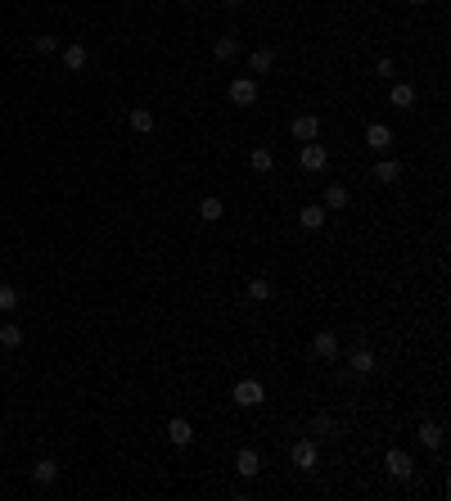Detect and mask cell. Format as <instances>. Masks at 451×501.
<instances>
[{
	"label": "cell",
	"instance_id": "6da1fadb",
	"mask_svg": "<svg viewBox=\"0 0 451 501\" xmlns=\"http://www.w3.org/2000/svg\"><path fill=\"white\" fill-rule=\"evenodd\" d=\"M298 163H303V172H316V177H321V172L330 167V149L316 144V140H307L303 149H298Z\"/></svg>",
	"mask_w": 451,
	"mask_h": 501
},
{
	"label": "cell",
	"instance_id": "7a4b0ae2",
	"mask_svg": "<svg viewBox=\"0 0 451 501\" xmlns=\"http://www.w3.org/2000/svg\"><path fill=\"white\" fill-rule=\"evenodd\" d=\"M230 398H235L239 407H262V402H266V389H262L257 380H239L235 389H230Z\"/></svg>",
	"mask_w": 451,
	"mask_h": 501
},
{
	"label": "cell",
	"instance_id": "3957f363",
	"mask_svg": "<svg viewBox=\"0 0 451 501\" xmlns=\"http://www.w3.org/2000/svg\"><path fill=\"white\" fill-rule=\"evenodd\" d=\"M230 104H239V109H253L257 104V82L253 77H235V82H230Z\"/></svg>",
	"mask_w": 451,
	"mask_h": 501
},
{
	"label": "cell",
	"instance_id": "277c9868",
	"mask_svg": "<svg viewBox=\"0 0 451 501\" xmlns=\"http://www.w3.org/2000/svg\"><path fill=\"white\" fill-rule=\"evenodd\" d=\"M383 470H388L392 479H411V474H415V461H411L402 447H388V456H383Z\"/></svg>",
	"mask_w": 451,
	"mask_h": 501
},
{
	"label": "cell",
	"instance_id": "5b68a950",
	"mask_svg": "<svg viewBox=\"0 0 451 501\" xmlns=\"http://www.w3.org/2000/svg\"><path fill=\"white\" fill-rule=\"evenodd\" d=\"M289 131H293V140H298V144H307V140L321 136V118H316V113H298V118L289 122Z\"/></svg>",
	"mask_w": 451,
	"mask_h": 501
},
{
	"label": "cell",
	"instance_id": "8992f818",
	"mask_svg": "<svg viewBox=\"0 0 451 501\" xmlns=\"http://www.w3.org/2000/svg\"><path fill=\"white\" fill-rule=\"evenodd\" d=\"M316 461H321L316 438H298V442H293V465H298V470H316Z\"/></svg>",
	"mask_w": 451,
	"mask_h": 501
},
{
	"label": "cell",
	"instance_id": "52a82bcc",
	"mask_svg": "<svg viewBox=\"0 0 451 501\" xmlns=\"http://www.w3.org/2000/svg\"><path fill=\"white\" fill-rule=\"evenodd\" d=\"M312 357L334 361V357H339V334H334V330H321V334L312 339Z\"/></svg>",
	"mask_w": 451,
	"mask_h": 501
},
{
	"label": "cell",
	"instance_id": "ba28073f",
	"mask_svg": "<svg viewBox=\"0 0 451 501\" xmlns=\"http://www.w3.org/2000/svg\"><path fill=\"white\" fill-rule=\"evenodd\" d=\"M167 438H171V447H190V442H194V425H190L185 416H171L167 420Z\"/></svg>",
	"mask_w": 451,
	"mask_h": 501
},
{
	"label": "cell",
	"instance_id": "9c48e42d",
	"mask_svg": "<svg viewBox=\"0 0 451 501\" xmlns=\"http://www.w3.org/2000/svg\"><path fill=\"white\" fill-rule=\"evenodd\" d=\"M257 470H262V456H257L253 447H239L235 451V474L239 479H257Z\"/></svg>",
	"mask_w": 451,
	"mask_h": 501
},
{
	"label": "cell",
	"instance_id": "30bf717a",
	"mask_svg": "<svg viewBox=\"0 0 451 501\" xmlns=\"http://www.w3.org/2000/svg\"><path fill=\"white\" fill-rule=\"evenodd\" d=\"M366 144H370L375 154H388V144H392V127H388V122H370V127H366Z\"/></svg>",
	"mask_w": 451,
	"mask_h": 501
},
{
	"label": "cell",
	"instance_id": "8fae6325",
	"mask_svg": "<svg viewBox=\"0 0 451 501\" xmlns=\"http://www.w3.org/2000/svg\"><path fill=\"white\" fill-rule=\"evenodd\" d=\"M325 217H330V208H325V204H307L303 213H298V226H303V230H321Z\"/></svg>",
	"mask_w": 451,
	"mask_h": 501
},
{
	"label": "cell",
	"instance_id": "7c38bea8",
	"mask_svg": "<svg viewBox=\"0 0 451 501\" xmlns=\"http://www.w3.org/2000/svg\"><path fill=\"white\" fill-rule=\"evenodd\" d=\"M443 433H447V429L438 425V420H425V425H420V442H425L429 451H443V442H447Z\"/></svg>",
	"mask_w": 451,
	"mask_h": 501
},
{
	"label": "cell",
	"instance_id": "4fadbf2b",
	"mask_svg": "<svg viewBox=\"0 0 451 501\" xmlns=\"http://www.w3.org/2000/svg\"><path fill=\"white\" fill-rule=\"evenodd\" d=\"M86 63H91V50H86V45H63V68L68 73H82Z\"/></svg>",
	"mask_w": 451,
	"mask_h": 501
},
{
	"label": "cell",
	"instance_id": "5bb4252c",
	"mask_svg": "<svg viewBox=\"0 0 451 501\" xmlns=\"http://www.w3.org/2000/svg\"><path fill=\"white\" fill-rule=\"evenodd\" d=\"M348 204H352L348 186H339V181H330V186H325V208H334V213H339V208H348Z\"/></svg>",
	"mask_w": 451,
	"mask_h": 501
},
{
	"label": "cell",
	"instance_id": "9a60e30c",
	"mask_svg": "<svg viewBox=\"0 0 451 501\" xmlns=\"http://www.w3.org/2000/svg\"><path fill=\"white\" fill-rule=\"evenodd\" d=\"M32 479L36 484H54V479H59V461H50V456L32 461Z\"/></svg>",
	"mask_w": 451,
	"mask_h": 501
},
{
	"label": "cell",
	"instance_id": "2e32d148",
	"mask_svg": "<svg viewBox=\"0 0 451 501\" xmlns=\"http://www.w3.org/2000/svg\"><path fill=\"white\" fill-rule=\"evenodd\" d=\"M271 68H275V50L271 45H262V50L248 54V73H271Z\"/></svg>",
	"mask_w": 451,
	"mask_h": 501
},
{
	"label": "cell",
	"instance_id": "e0dca14e",
	"mask_svg": "<svg viewBox=\"0 0 451 501\" xmlns=\"http://www.w3.org/2000/svg\"><path fill=\"white\" fill-rule=\"evenodd\" d=\"M199 217H204V221H222L226 217V204L217 195H204V199H199Z\"/></svg>",
	"mask_w": 451,
	"mask_h": 501
},
{
	"label": "cell",
	"instance_id": "ac0fdd59",
	"mask_svg": "<svg viewBox=\"0 0 451 501\" xmlns=\"http://www.w3.org/2000/svg\"><path fill=\"white\" fill-rule=\"evenodd\" d=\"M248 167H253L257 177H266V172L275 167V154H271V149H262V144H257V149L248 154Z\"/></svg>",
	"mask_w": 451,
	"mask_h": 501
},
{
	"label": "cell",
	"instance_id": "d6986e66",
	"mask_svg": "<svg viewBox=\"0 0 451 501\" xmlns=\"http://www.w3.org/2000/svg\"><path fill=\"white\" fill-rule=\"evenodd\" d=\"M213 54H217L222 63H226V59H235V54H239V41H235L230 32H226V36H217V41H213Z\"/></svg>",
	"mask_w": 451,
	"mask_h": 501
},
{
	"label": "cell",
	"instance_id": "ffe728a7",
	"mask_svg": "<svg viewBox=\"0 0 451 501\" xmlns=\"http://www.w3.org/2000/svg\"><path fill=\"white\" fill-rule=\"evenodd\" d=\"M127 122H131V131H140V136H149V131H153V113L149 109H131Z\"/></svg>",
	"mask_w": 451,
	"mask_h": 501
},
{
	"label": "cell",
	"instance_id": "44dd1931",
	"mask_svg": "<svg viewBox=\"0 0 451 501\" xmlns=\"http://www.w3.org/2000/svg\"><path fill=\"white\" fill-rule=\"evenodd\" d=\"M397 177H402V167H397L392 158H379V163H375V181H379V186H392Z\"/></svg>",
	"mask_w": 451,
	"mask_h": 501
},
{
	"label": "cell",
	"instance_id": "7402d4cb",
	"mask_svg": "<svg viewBox=\"0 0 451 501\" xmlns=\"http://www.w3.org/2000/svg\"><path fill=\"white\" fill-rule=\"evenodd\" d=\"M375 352H370V348H357V352H352V371H357V375H370V371H375Z\"/></svg>",
	"mask_w": 451,
	"mask_h": 501
},
{
	"label": "cell",
	"instance_id": "603a6c76",
	"mask_svg": "<svg viewBox=\"0 0 451 501\" xmlns=\"http://www.w3.org/2000/svg\"><path fill=\"white\" fill-rule=\"evenodd\" d=\"M388 100H392V109H411V104H415V91H411V86H392V91H388Z\"/></svg>",
	"mask_w": 451,
	"mask_h": 501
},
{
	"label": "cell",
	"instance_id": "cb8c5ba5",
	"mask_svg": "<svg viewBox=\"0 0 451 501\" xmlns=\"http://www.w3.org/2000/svg\"><path fill=\"white\" fill-rule=\"evenodd\" d=\"M271 294H275V289H271V281H266V276H257V281H248V298H253V303H266Z\"/></svg>",
	"mask_w": 451,
	"mask_h": 501
},
{
	"label": "cell",
	"instance_id": "d4e9b609",
	"mask_svg": "<svg viewBox=\"0 0 451 501\" xmlns=\"http://www.w3.org/2000/svg\"><path fill=\"white\" fill-rule=\"evenodd\" d=\"M0 343H5V348H18V343H23V325H0Z\"/></svg>",
	"mask_w": 451,
	"mask_h": 501
},
{
	"label": "cell",
	"instance_id": "484cf974",
	"mask_svg": "<svg viewBox=\"0 0 451 501\" xmlns=\"http://www.w3.org/2000/svg\"><path fill=\"white\" fill-rule=\"evenodd\" d=\"M18 307V289L14 285H0V312H14Z\"/></svg>",
	"mask_w": 451,
	"mask_h": 501
},
{
	"label": "cell",
	"instance_id": "4316f807",
	"mask_svg": "<svg viewBox=\"0 0 451 501\" xmlns=\"http://www.w3.org/2000/svg\"><path fill=\"white\" fill-rule=\"evenodd\" d=\"M312 433H334V420L325 416V411H316L312 416Z\"/></svg>",
	"mask_w": 451,
	"mask_h": 501
},
{
	"label": "cell",
	"instance_id": "83f0119b",
	"mask_svg": "<svg viewBox=\"0 0 451 501\" xmlns=\"http://www.w3.org/2000/svg\"><path fill=\"white\" fill-rule=\"evenodd\" d=\"M36 50H41V54H54V50H59V36L41 32V36H36Z\"/></svg>",
	"mask_w": 451,
	"mask_h": 501
},
{
	"label": "cell",
	"instance_id": "f1b7e54d",
	"mask_svg": "<svg viewBox=\"0 0 451 501\" xmlns=\"http://www.w3.org/2000/svg\"><path fill=\"white\" fill-rule=\"evenodd\" d=\"M375 73L383 77V82H388V77H392V73H397V63H392V59H379V63H375Z\"/></svg>",
	"mask_w": 451,
	"mask_h": 501
},
{
	"label": "cell",
	"instance_id": "f546056e",
	"mask_svg": "<svg viewBox=\"0 0 451 501\" xmlns=\"http://www.w3.org/2000/svg\"><path fill=\"white\" fill-rule=\"evenodd\" d=\"M411 5H415V9H420V5H429V0H411Z\"/></svg>",
	"mask_w": 451,
	"mask_h": 501
},
{
	"label": "cell",
	"instance_id": "4dcf8cb0",
	"mask_svg": "<svg viewBox=\"0 0 451 501\" xmlns=\"http://www.w3.org/2000/svg\"><path fill=\"white\" fill-rule=\"evenodd\" d=\"M226 5H244V0H226Z\"/></svg>",
	"mask_w": 451,
	"mask_h": 501
},
{
	"label": "cell",
	"instance_id": "1f68e13d",
	"mask_svg": "<svg viewBox=\"0 0 451 501\" xmlns=\"http://www.w3.org/2000/svg\"><path fill=\"white\" fill-rule=\"evenodd\" d=\"M185 5H194V0H185Z\"/></svg>",
	"mask_w": 451,
	"mask_h": 501
}]
</instances>
